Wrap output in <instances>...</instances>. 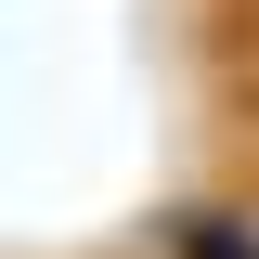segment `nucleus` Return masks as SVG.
Returning a JSON list of instances; mask_svg holds the SVG:
<instances>
[{
    "label": "nucleus",
    "instance_id": "1",
    "mask_svg": "<svg viewBox=\"0 0 259 259\" xmlns=\"http://www.w3.org/2000/svg\"><path fill=\"white\" fill-rule=\"evenodd\" d=\"M143 259H259V207H233V194H182V207L143 233Z\"/></svg>",
    "mask_w": 259,
    "mask_h": 259
}]
</instances>
